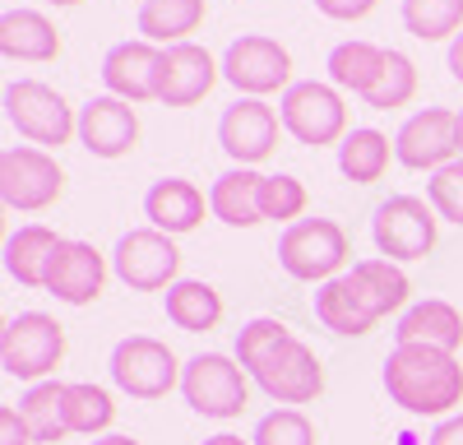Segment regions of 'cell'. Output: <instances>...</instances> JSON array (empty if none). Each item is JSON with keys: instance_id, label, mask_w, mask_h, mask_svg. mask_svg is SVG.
Segmentation results:
<instances>
[{"instance_id": "cell-1", "label": "cell", "mask_w": 463, "mask_h": 445, "mask_svg": "<svg viewBox=\"0 0 463 445\" xmlns=\"http://www.w3.org/2000/svg\"><path fill=\"white\" fill-rule=\"evenodd\" d=\"M384 390L412 418H445L463 403V366L440 348L394 344V353L384 357Z\"/></svg>"}, {"instance_id": "cell-2", "label": "cell", "mask_w": 463, "mask_h": 445, "mask_svg": "<svg viewBox=\"0 0 463 445\" xmlns=\"http://www.w3.org/2000/svg\"><path fill=\"white\" fill-rule=\"evenodd\" d=\"M65 357V329L47 311H19L0 329V366L14 381H47Z\"/></svg>"}, {"instance_id": "cell-3", "label": "cell", "mask_w": 463, "mask_h": 445, "mask_svg": "<svg viewBox=\"0 0 463 445\" xmlns=\"http://www.w3.org/2000/svg\"><path fill=\"white\" fill-rule=\"evenodd\" d=\"M111 385L130 394V399H163L181 385V362L176 353L153 339V334H130V339H121L111 348Z\"/></svg>"}, {"instance_id": "cell-4", "label": "cell", "mask_w": 463, "mask_h": 445, "mask_svg": "<svg viewBox=\"0 0 463 445\" xmlns=\"http://www.w3.org/2000/svg\"><path fill=\"white\" fill-rule=\"evenodd\" d=\"M246 376H250V371L237 357H227V353H200V357H190L185 371H181V394H185V403L195 408V413L222 422V418H237L241 408L250 403Z\"/></svg>"}, {"instance_id": "cell-5", "label": "cell", "mask_w": 463, "mask_h": 445, "mask_svg": "<svg viewBox=\"0 0 463 445\" xmlns=\"http://www.w3.org/2000/svg\"><path fill=\"white\" fill-rule=\"evenodd\" d=\"M5 117L37 148H61V144H70V135H80V117L43 80H14L5 89Z\"/></svg>"}, {"instance_id": "cell-6", "label": "cell", "mask_w": 463, "mask_h": 445, "mask_svg": "<svg viewBox=\"0 0 463 445\" xmlns=\"http://www.w3.org/2000/svg\"><path fill=\"white\" fill-rule=\"evenodd\" d=\"M279 117L297 144H311V148L343 144L347 135V102L334 84H320V80H297L279 98Z\"/></svg>"}, {"instance_id": "cell-7", "label": "cell", "mask_w": 463, "mask_h": 445, "mask_svg": "<svg viewBox=\"0 0 463 445\" xmlns=\"http://www.w3.org/2000/svg\"><path fill=\"white\" fill-rule=\"evenodd\" d=\"M436 222L440 213L417 200V195H390L375 218H371V237H375V251L394 265H408V260H427L436 251Z\"/></svg>"}, {"instance_id": "cell-8", "label": "cell", "mask_w": 463, "mask_h": 445, "mask_svg": "<svg viewBox=\"0 0 463 445\" xmlns=\"http://www.w3.org/2000/svg\"><path fill=\"white\" fill-rule=\"evenodd\" d=\"M343 260H347V232L334 218H297L279 237V265L301 283L338 279Z\"/></svg>"}, {"instance_id": "cell-9", "label": "cell", "mask_w": 463, "mask_h": 445, "mask_svg": "<svg viewBox=\"0 0 463 445\" xmlns=\"http://www.w3.org/2000/svg\"><path fill=\"white\" fill-rule=\"evenodd\" d=\"M65 191V172L61 163L37 144H10L0 154V200L19 213H37L56 204Z\"/></svg>"}, {"instance_id": "cell-10", "label": "cell", "mask_w": 463, "mask_h": 445, "mask_svg": "<svg viewBox=\"0 0 463 445\" xmlns=\"http://www.w3.org/2000/svg\"><path fill=\"white\" fill-rule=\"evenodd\" d=\"M222 80L241 98H269L292 89V56L264 33H246L222 52Z\"/></svg>"}, {"instance_id": "cell-11", "label": "cell", "mask_w": 463, "mask_h": 445, "mask_svg": "<svg viewBox=\"0 0 463 445\" xmlns=\"http://www.w3.org/2000/svg\"><path fill=\"white\" fill-rule=\"evenodd\" d=\"M250 381L274 399V403H311L320 399L325 390V366L320 357L311 353V344H301L297 334H288V339L279 348H269L255 366H250Z\"/></svg>"}, {"instance_id": "cell-12", "label": "cell", "mask_w": 463, "mask_h": 445, "mask_svg": "<svg viewBox=\"0 0 463 445\" xmlns=\"http://www.w3.org/2000/svg\"><path fill=\"white\" fill-rule=\"evenodd\" d=\"M111 270L130 292H158V288H172L181 283V251L167 232L158 228H135L116 241L111 251Z\"/></svg>"}, {"instance_id": "cell-13", "label": "cell", "mask_w": 463, "mask_h": 445, "mask_svg": "<svg viewBox=\"0 0 463 445\" xmlns=\"http://www.w3.org/2000/svg\"><path fill=\"white\" fill-rule=\"evenodd\" d=\"M394 154L412 172H440L458 154V111L449 107H421L399 126Z\"/></svg>"}, {"instance_id": "cell-14", "label": "cell", "mask_w": 463, "mask_h": 445, "mask_svg": "<svg viewBox=\"0 0 463 445\" xmlns=\"http://www.w3.org/2000/svg\"><path fill=\"white\" fill-rule=\"evenodd\" d=\"M279 135H283V117L264 98H237L218 121V144L227 148V158L237 167L264 163L279 148Z\"/></svg>"}, {"instance_id": "cell-15", "label": "cell", "mask_w": 463, "mask_h": 445, "mask_svg": "<svg viewBox=\"0 0 463 445\" xmlns=\"http://www.w3.org/2000/svg\"><path fill=\"white\" fill-rule=\"evenodd\" d=\"M222 80V65L195 47V43H176L163 47V65H158V102L163 107H195L200 98H209V89Z\"/></svg>"}, {"instance_id": "cell-16", "label": "cell", "mask_w": 463, "mask_h": 445, "mask_svg": "<svg viewBox=\"0 0 463 445\" xmlns=\"http://www.w3.org/2000/svg\"><path fill=\"white\" fill-rule=\"evenodd\" d=\"M80 144L93 158H126L139 144V117L121 98H93L80 107Z\"/></svg>"}, {"instance_id": "cell-17", "label": "cell", "mask_w": 463, "mask_h": 445, "mask_svg": "<svg viewBox=\"0 0 463 445\" xmlns=\"http://www.w3.org/2000/svg\"><path fill=\"white\" fill-rule=\"evenodd\" d=\"M158 65H163V47L153 43H116L102 56V84L111 98L121 102H148L158 98Z\"/></svg>"}, {"instance_id": "cell-18", "label": "cell", "mask_w": 463, "mask_h": 445, "mask_svg": "<svg viewBox=\"0 0 463 445\" xmlns=\"http://www.w3.org/2000/svg\"><path fill=\"white\" fill-rule=\"evenodd\" d=\"M107 283V260L98 255L93 241H61L52 274H47V292L61 297L65 307H89L102 297Z\"/></svg>"}, {"instance_id": "cell-19", "label": "cell", "mask_w": 463, "mask_h": 445, "mask_svg": "<svg viewBox=\"0 0 463 445\" xmlns=\"http://www.w3.org/2000/svg\"><path fill=\"white\" fill-rule=\"evenodd\" d=\"M144 218H148V228H158L167 237L195 232L204 222V191L195 181H185V176H163V181L148 185Z\"/></svg>"}, {"instance_id": "cell-20", "label": "cell", "mask_w": 463, "mask_h": 445, "mask_svg": "<svg viewBox=\"0 0 463 445\" xmlns=\"http://www.w3.org/2000/svg\"><path fill=\"white\" fill-rule=\"evenodd\" d=\"M316 316H320L325 329L343 334V339H362V334H371L375 320H380V311L371 307V297L362 292V283H357L353 274H338V279L320 283V292H316Z\"/></svg>"}, {"instance_id": "cell-21", "label": "cell", "mask_w": 463, "mask_h": 445, "mask_svg": "<svg viewBox=\"0 0 463 445\" xmlns=\"http://www.w3.org/2000/svg\"><path fill=\"white\" fill-rule=\"evenodd\" d=\"M394 344H421V348L458 353V344H463V316H458L454 302H440V297L412 302V307L399 316Z\"/></svg>"}, {"instance_id": "cell-22", "label": "cell", "mask_w": 463, "mask_h": 445, "mask_svg": "<svg viewBox=\"0 0 463 445\" xmlns=\"http://www.w3.org/2000/svg\"><path fill=\"white\" fill-rule=\"evenodd\" d=\"M0 52L10 61H56L61 56V33L47 14L37 10H5L0 14Z\"/></svg>"}, {"instance_id": "cell-23", "label": "cell", "mask_w": 463, "mask_h": 445, "mask_svg": "<svg viewBox=\"0 0 463 445\" xmlns=\"http://www.w3.org/2000/svg\"><path fill=\"white\" fill-rule=\"evenodd\" d=\"M61 241L65 237H56L47 222H24V228L10 232V241H5L10 279H19L24 288H47V274H52V260H56Z\"/></svg>"}, {"instance_id": "cell-24", "label": "cell", "mask_w": 463, "mask_h": 445, "mask_svg": "<svg viewBox=\"0 0 463 445\" xmlns=\"http://www.w3.org/2000/svg\"><path fill=\"white\" fill-rule=\"evenodd\" d=\"M260 185H264V176L255 167L222 172L213 181V191H209L213 218H222L227 228H255V222H264V213H260Z\"/></svg>"}, {"instance_id": "cell-25", "label": "cell", "mask_w": 463, "mask_h": 445, "mask_svg": "<svg viewBox=\"0 0 463 445\" xmlns=\"http://www.w3.org/2000/svg\"><path fill=\"white\" fill-rule=\"evenodd\" d=\"M167 320L185 334H209L222 320V292L204 279H181L167 288Z\"/></svg>"}, {"instance_id": "cell-26", "label": "cell", "mask_w": 463, "mask_h": 445, "mask_svg": "<svg viewBox=\"0 0 463 445\" xmlns=\"http://www.w3.org/2000/svg\"><path fill=\"white\" fill-rule=\"evenodd\" d=\"M390 158H399L394 144H390V135H380V130H371V126L347 130L343 144H338V172H343L347 181H357V185L380 181L384 172H390Z\"/></svg>"}, {"instance_id": "cell-27", "label": "cell", "mask_w": 463, "mask_h": 445, "mask_svg": "<svg viewBox=\"0 0 463 445\" xmlns=\"http://www.w3.org/2000/svg\"><path fill=\"white\" fill-rule=\"evenodd\" d=\"M384 56H390V47L362 43V37H353V43H338V47L329 52V84L366 98V93L380 84V74H384Z\"/></svg>"}, {"instance_id": "cell-28", "label": "cell", "mask_w": 463, "mask_h": 445, "mask_svg": "<svg viewBox=\"0 0 463 445\" xmlns=\"http://www.w3.org/2000/svg\"><path fill=\"white\" fill-rule=\"evenodd\" d=\"M204 24V0H144L139 5V33L153 47H176Z\"/></svg>"}, {"instance_id": "cell-29", "label": "cell", "mask_w": 463, "mask_h": 445, "mask_svg": "<svg viewBox=\"0 0 463 445\" xmlns=\"http://www.w3.org/2000/svg\"><path fill=\"white\" fill-rule=\"evenodd\" d=\"M19 418L24 427L33 431L37 445H56L70 436V422H65V385L61 381H37L24 399H19Z\"/></svg>"}, {"instance_id": "cell-30", "label": "cell", "mask_w": 463, "mask_h": 445, "mask_svg": "<svg viewBox=\"0 0 463 445\" xmlns=\"http://www.w3.org/2000/svg\"><path fill=\"white\" fill-rule=\"evenodd\" d=\"M353 279H357L362 292L371 297V307L380 311V320L408 307L412 283H408V274L394 265V260H384V255H380V260H357V265H353Z\"/></svg>"}, {"instance_id": "cell-31", "label": "cell", "mask_w": 463, "mask_h": 445, "mask_svg": "<svg viewBox=\"0 0 463 445\" xmlns=\"http://www.w3.org/2000/svg\"><path fill=\"white\" fill-rule=\"evenodd\" d=\"M403 28L421 43H454L463 33V0H403Z\"/></svg>"}, {"instance_id": "cell-32", "label": "cell", "mask_w": 463, "mask_h": 445, "mask_svg": "<svg viewBox=\"0 0 463 445\" xmlns=\"http://www.w3.org/2000/svg\"><path fill=\"white\" fill-rule=\"evenodd\" d=\"M65 422H70V431L98 440L116 422V403H111V394L102 385L74 381V385H65Z\"/></svg>"}, {"instance_id": "cell-33", "label": "cell", "mask_w": 463, "mask_h": 445, "mask_svg": "<svg viewBox=\"0 0 463 445\" xmlns=\"http://www.w3.org/2000/svg\"><path fill=\"white\" fill-rule=\"evenodd\" d=\"M412 93H417V65H412L403 52H394V47H390V56H384V74H380V84L366 93V107H375V111H394V107L412 102Z\"/></svg>"}, {"instance_id": "cell-34", "label": "cell", "mask_w": 463, "mask_h": 445, "mask_svg": "<svg viewBox=\"0 0 463 445\" xmlns=\"http://www.w3.org/2000/svg\"><path fill=\"white\" fill-rule=\"evenodd\" d=\"M255 445H316V422L301 408H274L255 422Z\"/></svg>"}, {"instance_id": "cell-35", "label": "cell", "mask_w": 463, "mask_h": 445, "mask_svg": "<svg viewBox=\"0 0 463 445\" xmlns=\"http://www.w3.org/2000/svg\"><path fill=\"white\" fill-rule=\"evenodd\" d=\"M301 209H306V185L297 176H288V172L264 176V185H260V213L264 218L288 222V228H292V222L301 218Z\"/></svg>"}, {"instance_id": "cell-36", "label": "cell", "mask_w": 463, "mask_h": 445, "mask_svg": "<svg viewBox=\"0 0 463 445\" xmlns=\"http://www.w3.org/2000/svg\"><path fill=\"white\" fill-rule=\"evenodd\" d=\"M288 334H292V329H288L283 320H274V316H255V320H246V325L237 329V362L250 371L269 348H279Z\"/></svg>"}, {"instance_id": "cell-37", "label": "cell", "mask_w": 463, "mask_h": 445, "mask_svg": "<svg viewBox=\"0 0 463 445\" xmlns=\"http://www.w3.org/2000/svg\"><path fill=\"white\" fill-rule=\"evenodd\" d=\"M427 204H431L445 222H458V228H463V158H454L449 167L431 172V181H427Z\"/></svg>"}, {"instance_id": "cell-38", "label": "cell", "mask_w": 463, "mask_h": 445, "mask_svg": "<svg viewBox=\"0 0 463 445\" xmlns=\"http://www.w3.org/2000/svg\"><path fill=\"white\" fill-rule=\"evenodd\" d=\"M375 5H380V0H316V10H320L325 19H338V24H357V19H366Z\"/></svg>"}, {"instance_id": "cell-39", "label": "cell", "mask_w": 463, "mask_h": 445, "mask_svg": "<svg viewBox=\"0 0 463 445\" xmlns=\"http://www.w3.org/2000/svg\"><path fill=\"white\" fill-rule=\"evenodd\" d=\"M0 445H37L33 431L24 427V418H19V408H14V403L0 408Z\"/></svg>"}, {"instance_id": "cell-40", "label": "cell", "mask_w": 463, "mask_h": 445, "mask_svg": "<svg viewBox=\"0 0 463 445\" xmlns=\"http://www.w3.org/2000/svg\"><path fill=\"white\" fill-rule=\"evenodd\" d=\"M427 445H463V413H449L436 422V431L427 436Z\"/></svg>"}, {"instance_id": "cell-41", "label": "cell", "mask_w": 463, "mask_h": 445, "mask_svg": "<svg viewBox=\"0 0 463 445\" xmlns=\"http://www.w3.org/2000/svg\"><path fill=\"white\" fill-rule=\"evenodd\" d=\"M449 74H454V80L463 84V33H458L454 43H449Z\"/></svg>"}, {"instance_id": "cell-42", "label": "cell", "mask_w": 463, "mask_h": 445, "mask_svg": "<svg viewBox=\"0 0 463 445\" xmlns=\"http://www.w3.org/2000/svg\"><path fill=\"white\" fill-rule=\"evenodd\" d=\"M204 445H255V440H241V436H232V431H218V436H209Z\"/></svg>"}, {"instance_id": "cell-43", "label": "cell", "mask_w": 463, "mask_h": 445, "mask_svg": "<svg viewBox=\"0 0 463 445\" xmlns=\"http://www.w3.org/2000/svg\"><path fill=\"white\" fill-rule=\"evenodd\" d=\"M89 445H139L135 436H98V440H89Z\"/></svg>"}, {"instance_id": "cell-44", "label": "cell", "mask_w": 463, "mask_h": 445, "mask_svg": "<svg viewBox=\"0 0 463 445\" xmlns=\"http://www.w3.org/2000/svg\"><path fill=\"white\" fill-rule=\"evenodd\" d=\"M47 5H61V10H70V5H80V0H47Z\"/></svg>"}, {"instance_id": "cell-45", "label": "cell", "mask_w": 463, "mask_h": 445, "mask_svg": "<svg viewBox=\"0 0 463 445\" xmlns=\"http://www.w3.org/2000/svg\"><path fill=\"white\" fill-rule=\"evenodd\" d=\"M458 154H463V111H458Z\"/></svg>"}, {"instance_id": "cell-46", "label": "cell", "mask_w": 463, "mask_h": 445, "mask_svg": "<svg viewBox=\"0 0 463 445\" xmlns=\"http://www.w3.org/2000/svg\"><path fill=\"white\" fill-rule=\"evenodd\" d=\"M139 5H144V0H139Z\"/></svg>"}]
</instances>
